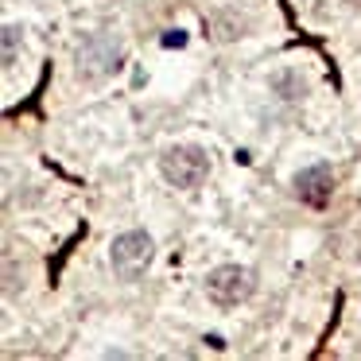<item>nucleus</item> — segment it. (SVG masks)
Listing matches in <instances>:
<instances>
[{
    "mask_svg": "<svg viewBox=\"0 0 361 361\" xmlns=\"http://www.w3.org/2000/svg\"><path fill=\"white\" fill-rule=\"evenodd\" d=\"M0 35H4V55H0V59H4V66H12V63H16V43H20V27H16V24H4V32H0Z\"/></svg>",
    "mask_w": 361,
    "mask_h": 361,
    "instance_id": "423d86ee",
    "label": "nucleus"
},
{
    "mask_svg": "<svg viewBox=\"0 0 361 361\" xmlns=\"http://www.w3.org/2000/svg\"><path fill=\"white\" fill-rule=\"evenodd\" d=\"M164 47H187V32H179V27H175V32H167L164 35Z\"/></svg>",
    "mask_w": 361,
    "mask_h": 361,
    "instance_id": "0eeeda50",
    "label": "nucleus"
},
{
    "mask_svg": "<svg viewBox=\"0 0 361 361\" xmlns=\"http://www.w3.org/2000/svg\"><path fill=\"white\" fill-rule=\"evenodd\" d=\"M121 63H125V43L113 32L86 35V39L78 43V51H74V74H78L82 82L109 78L113 71H121Z\"/></svg>",
    "mask_w": 361,
    "mask_h": 361,
    "instance_id": "f257e3e1",
    "label": "nucleus"
},
{
    "mask_svg": "<svg viewBox=\"0 0 361 361\" xmlns=\"http://www.w3.org/2000/svg\"><path fill=\"white\" fill-rule=\"evenodd\" d=\"M152 257H156V241H152L144 229H125V233L113 237L109 245V264L113 272L121 276V280H140L144 272H148Z\"/></svg>",
    "mask_w": 361,
    "mask_h": 361,
    "instance_id": "7ed1b4c3",
    "label": "nucleus"
},
{
    "mask_svg": "<svg viewBox=\"0 0 361 361\" xmlns=\"http://www.w3.org/2000/svg\"><path fill=\"white\" fill-rule=\"evenodd\" d=\"M159 175L179 190H198L210 175V156L195 144H175L159 156Z\"/></svg>",
    "mask_w": 361,
    "mask_h": 361,
    "instance_id": "f03ea898",
    "label": "nucleus"
},
{
    "mask_svg": "<svg viewBox=\"0 0 361 361\" xmlns=\"http://www.w3.org/2000/svg\"><path fill=\"white\" fill-rule=\"evenodd\" d=\"M257 291V276L245 264H218L206 276V295L214 307H237Z\"/></svg>",
    "mask_w": 361,
    "mask_h": 361,
    "instance_id": "20e7f679",
    "label": "nucleus"
},
{
    "mask_svg": "<svg viewBox=\"0 0 361 361\" xmlns=\"http://www.w3.org/2000/svg\"><path fill=\"white\" fill-rule=\"evenodd\" d=\"M295 195H299V202H307V206H326L330 202V195H334V171H330L326 164H311V167H303V171L295 175Z\"/></svg>",
    "mask_w": 361,
    "mask_h": 361,
    "instance_id": "39448f33",
    "label": "nucleus"
}]
</instances>
